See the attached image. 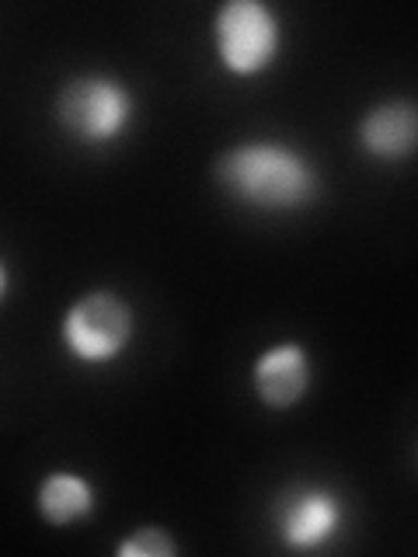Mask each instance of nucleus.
I'll list each match as a JSON object with an SVG mask.
<instances>
[{"instance_id":"1","label":"nucleus","mask_w":418,"mask_h":557,"mask_svg":"<svg viewBox=\"0 0 418 557\" xmlns=\"http://www.w3.org/2000/svg\"><path fill=\"white\" fill-rule=\"evenodd\" d=\"M217 185L255 213H300L321 199V171L283 139H241L217 157Z\"/></svg>"},{"instance_id":"2","label":"nucleus","mask_w":418,"mask_h":557,"mask_svg":"<svg viewBox=\"0 0 418 557\" xmlns=\"http://www.w3.org/2000/svg\"><path fill=\"white\" fill-rule=\"evenodd\" d=\"M136 335V313L115 289H87L74 296L57 324V338L66 359L84 370H104L130 352Z\"/></svg>"},{"instance_id":"3","label":"nucleus","mask_w":418,"mask_h":557,"mask_svg":"<svg viewBox=\"0 0 418 557\" xmlns=\"http://www.w3.org/2000/svg\"><path fill=\"white\" fill-rule=\"evenodd\" d=\"M213 57L226 77L255 81L279 63L286 46L283 17L266 0H226L209 25Z\"/></svg>"},{"instance_id":"4","label":"nucleus","mask_w":418,"mask_h":557,"mask_svg":"<svg viewBox=\"0 0 418 557\" xmlns=\"http://www.w3.org/2000/svg\"><path fill=\"white\" fill-rule=\"evenodd\" d=\"M57 122L84 150L115 147L136 122V95L112 74H77L60 87Z\"/></svg>"},{"instance_id":"5","label":"nucleus","mask_w":418,"mask_h":557,"mask_svg":"<svg viewBox=\"0 0 418 557\" xmlns=\"http://www.w3.org/2000/svg\"><path fill=\"white\" fill-rule=\"evenodd\" d=\"M272 527L286 550H324L345 530V502L328 484H290L272 505Z\"/></svg>"},{"instance_id":"6","label":"nucleus","mask_w":418,"mask_h":557,"mask_svg":"<svg viewBox=\"0 0 418 557\" xmlns=\"http://www.w3.org/2000/svg\"><path fill=\"white\" fill-rule=\"evenodd\" d=\"M248 387L258 405L269 411H290L296 405H304L314 387L310 348L296 338H283V342H272L269 348H261L251 359Z\"/></svg>"},{"instance_id":"7","label":"nucleus","mask_w":418,"mask_h":557,"mask_svg":"<svg viewBox=\"0 0 418 557\" xmlns=\"http://www.w3.org/2000/svg\"><path fill=\"white\" fill-rule=\"evenodd\" d=\"M356 139L366 157L383 164L408 161L418 147V112L408 98H388L366 109L356 122Z\"/></svg>"},{"instance_id":"8","label":"nucleus","mask_w":418,"mask_h":557,"mask_svg":"<svg viewBox=\"0 0 418 557\" xmlns=\"http://www.w3.org/2000/svg\"><path fill=\"white\" fill-rule=\"evenodd\" d=\"M35 512L52 530H70L98 512V484L70 467H52L35 484Z\"/></svg>"},{"instance_id":"9","label":"nucleus","mask_w":418,"mask_h":557,"mask_svg":"<svg viewBox=\"0 0 418 557\" xmlns=\"http://www.w3.org/2000/svg\"><path fill=\"white\" fill-rule=\"evenodd\" d=\"M112 550H115V557H179L182 544L174 540V533L168 527H153V522H147V527H133Z\"/></svg>"},{"instance_id":"10","label":"nucleus","mask_w":418,"mask_h":557,"mask_svg":"<svg viewBox=\"0 0 418 557\" xmlns=\"http://www.w3.org/2000/svg\"><path fill=\"white\" fill-rule=\"evenodd\" d=\"M8 293H11V265H8L4 258H0V307H4Z\"/></svg>"}]
</instances>
